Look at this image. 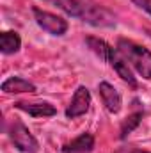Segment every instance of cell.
<instances>
[{
  "label": "cell",
  "instance_id": "obj_1",
  "mask_svg": "<svg viewBox=\"0 0 151 153\" xmlns=\"http://www.w3.org/2000/svg\"><path fill=\"white\" fill-rule=\"evenodd\" d=\"M44 2L57 5L68 16H73L93 27L109 29L117 23L115 14L96 0H44Z\"/></svg>",
  "mask_w": 151,
  "mask_h": 153
},
{
  "label": "cell",
  "instance_id": "obj_2",
  "mask_svg": "<svg viewBox=\"0 0 151 153\" xmlns=\"http://www.w3.org/2000/svg\"><path fill=\"white\" fill-rule=\"evenodd\" d=\"M85 41H87L89 48H91L100 59H103L105 62H109L110 68H114V71L121 76L126 84H130L132 87H137V80H135V76H133V73H132V70H130V64L124 61V57H123L117 50H114L112 46L107 45L103 39L87 38Z\"/></svg>",
  "mask_w": 151,
  "mask_h": 153
},
{
  "label": "cell",
  "instance_id": "obj_3",
  "mask_svg": "<svg viewBox=\"0 0 151 153\" xmlns=\"http://www.w3.org/2000/svg\"><path fill=\"white\" fill-rule=\"evenodd\" d=\"M117 52L142 78L151 80V52L148 48H144L130 39H119Z\"/></svg>",
  "mask_w": 151,
  "mask_h": 153
},
{
  "label": "cell",
  "instance_id": "obj_4",
  "mask_svg": "<svg viewBox=\"0 0 151 153\" xmlns=\"http://www.w3.org/2000/svg\"><path fill=\"white\" fill-rule=\"evenodd\" d=\"M7 135L14 148H18L21 153H36L39 148L36 137L30 134V130L18 119H13L7 126Z\"/></svg>",
  "mask_w": 151,
  "mask_h": 153
},
{
  "label": "cell",
  "instance_id": "obj_5",
  "mask_svg": "<svg viewBox=\"0 0 151 153\" xmlns=\"http://www.w3.org/2000/svg\"><path fill=\"white\" fill-rule=\"evenodd\" d=\"M32 13H34L36 23H38L44 32H48L52 36H62V34L68 32V22L64 18H61V16H57L53 13L38 9V7H34Z\"/></svg>",
  "mask_w": 151,
  "mask_h": 153
},
{
  "label": "cell",
  "instance_id": "obj_6",
  "mask_svg": "<svg viewBox=\"0 0 151 153\" xmlns=\"http://www.w3.org/2000/svg\"><path fill=\"white\" fill-rule=\"evenodd\" d=\"M89 107H91V93H89V89L85 85H78L75 94H73V98H71L70 107L66 109V116L75 119L78 116L85 114L89 111Z\"/></svg>",
  "mask_w": 151,
  "mask_h": 153
},
{
  "label": "cell",
  "instance_id": "obj_7",
  "mask_svg": "<svg viewBox=\"0 0 151 153\" xmlns=\"http://www.w3.org/2000/svg\"><path fill=\"white\" fill-rule=\"evenodd\" d=\"M98 93H100V96H101V102H103L105 109H107L110 114H117V112L121 111L123 100H121L119 91L114 87L112 84H109V82H100Z\"/></svg>",
  "mask_w": 151,
  "mask_h": 153
},
{
  "label": "cell",
  "instance_id": "obj_8",
  "mask_svg": "<svg viewBox=\"0 0 151 153\" xmlns=\"http://www.w3.org/2000/svg\"><path fill=\"white\" fill-rule=\"evenodd\" d=\"M16 109L27 112V114L34 116V117H48V116H55L57 109L48 103V102H41V103H25V102H18L14 103Z\"/></svg>",
  "mask_w": 151,
  "mask_h": 153
},
{
  "label": "cell",
  "instance_id": "obj_9",
  "mask_svg": "<svg viewBox=\"0 0 151 153\" xmlns=\"http://www.w3.org/2000/svg\"><path fill=\"white\" fill-rule=\"evenodd\" d=\"M93 148H94L93 134H82L64 146V153H91Z\"/></svg>",
  "mask_w": 151,
  "mask_h": 153
},
{
  "label": "cell",
  "instance_id": "obj_10",
  "mask_svg": "<svg viewBox=\"0 0 151 153\" xmlns=\"http://www.w3.org/2000/svg\"><path fill=\"white\" fill-rule=\"evenodd\" d=\"M2 91L4 93H34L36 85L21 76H9L7 80H4Z\"/></svg>",
  "mask_w": 151,
  "mask_h": 153
},
{
  "label": "cell",
  "instance_id": "obj_11",
  "mask_svg": "<svg viewBox=\"0 0 151 153\" xmlns=\"http://www.w3.org/2000/svg\"><path fill=\"white\" fill-rule=\"evenodd\" d=\"M21 46V39L16 32H11V30H5L0 34V50L2 53L5 55H11V53H16Z\"/></svg>",
  "mask_w": 151,
  "mask_h": 153
},
{
  "label": "cell",
  "instance_id": "obj_12",
  "mask_svg": "<svg viewBox=\"0 0 151 153\" xmlns=\"http://www.w3.org/2000/svg\"><path fill=\"white\" fill-rule=\"evenodd\" d=\"M141 119H142V112H135V114L128 116L126 117V121L123 123V126H121V139H126L130 134H132V130L135 128V126H139V123H141Z\"/></svg>",
  "mask_w": 151,
  "mask_h": 153
},
{
  "label": "cell",
  "instance_id": "obj_13",
  "mask_svg": "<svg viewBox=\"0 0 151 153\" xmlns=\"http://www.w3.org/2000/svg\"><path fill=\"white\" fill-rule=\"evenodd\" d=\"M137 7H141V9H144L146 13H150L151 14V0H132Z\"/></svg>",
  "mask_w": 151,
  "mask_h": 153
},
{
  "label": "cell",
  "instance_id": "obj_14",
  "mask_svg": "<svg viewBox=\"0 0 151 153\" xmlns=\"http://www.w3.org/2000/svg\"><path fill=\"white\" fill-rule=\"evenodd\" d=\"M132 153H150V152H142V150H135V152H132Z\"/></svg>",
  "mask_w": 151,
  "mask_h": 153
},
{
  "label": "cell",
  "instance_id": "obj_15",
  "mask_svg": "<svg viewBox=\"0 0 151 153\" xmlns=\"http://www.w3.org/2000/svg\"><path fill=\"white\" fill-rule=\"evenodd\" d=\"M150 36H151V32H150Z\"/></svg>",
  "mask_w": 151,
  "mask_h": 153
},
{
  "label": "cell",
  "instance_id": "obj_16",
  "mask_svg": "<svg viewBox=\"0 0 151 153\" xmlns=\"http://www.w3.org/2000/svg\"><path fill=\"white\" fill-rule=\"evenodd\" d=\"M119 153H121V152H119Z\"/></svg>",
  "mask_w": 151,
  "mask_h": 153
}]
</instances>
